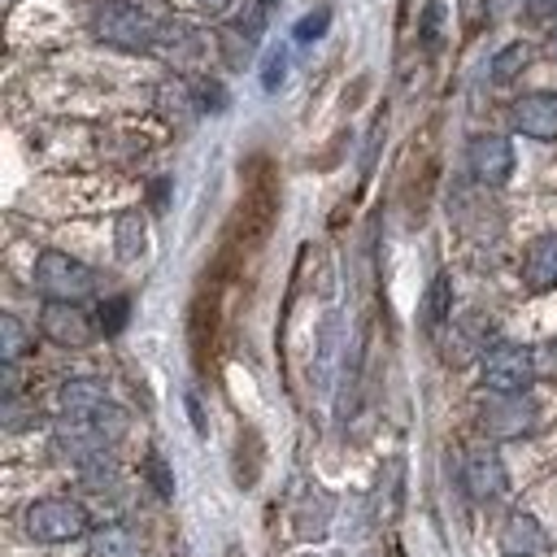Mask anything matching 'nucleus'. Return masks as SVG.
Listing matches in <instances>:
<instances>
[{
	"label": "nucleus",
	"mask_w": 557,
	"mask_h": 557,
	"mask_svg": "<svg viewBox=\"0 0 557 557\" xmlns=\"http://www.w3.org/2000/svg\"><path fill=\"white\" fill-rule=\"evenodd\" d=\"M274 209H278V187L270 178V165L257 161L252 165V178L244 187V200H239V218H235V248H257L265 239V231L274 226Z\"/></svg>",
	"instance_id": "f257e3e1"
},
{
	"label": "nucleus",
	"mask_w": 557,
	"mask_h": 557,
	"mask_svg": "<svg viewBox=\"0 0 557 557\" xmlns=\"http://www.w3.org/2000/svg\"><path fill=\"white\" fill-rule=\"evenodd\" d=\"M35 287H39L48 300H65V305H78L83 296H91V287H96V274H91V270H87L78 257L48 248V252H39V261H35Z\"/></svg>",
	"instance_id": "f03ea898"
},
{
	"label": "nucleus",
	"mask_w": 557,
	"mask_h": 557,
	"mask_svg": "<svg viewBox=\"0 0 557 557\" xmlns=\"http://www.w3.org/2000/svg\"><path fill=\"white\" fill-rule=\"evenodd\" d=\"M535 352L522 344H496L483 352V387L496 396H522L535 383Z\"/></svg>",
	"instance_id": "7ed1b4c3"
},
{
	"label": "nucleus",
	"mask_w": 557,
	"mask_h": 557,
	"mask_svg": "<svg viewBox=\"0 0 557 557\" xmlns=\"http://www.w3.org/2000/svg\"><path fill=\"white\" fill-rule=\"evenodd\" d=\"M26 531L39 540V544H65V540H78L87 531V509L70 496H48V500H35L26 509Z\"/></svg>",
	"instance_id": "20e7f679"
},
{
	"label": "nucleus",
	"mask_w": 557,
	"mask_h": 557,
	"mask_svg": "<svg viewBox=\"0 0 557 557\" xmlns=\"http://www.w3.org/2000/svg\"><path fill=\"white\" fill-rule=\"evenodd\" d=\"M96 35L104 39V44H117V48H148L152 44V35H157V22L139 9V4H122V0H113V4H104L100 13H96Z\"/></svg>",
	"instance_id": "39448f33"
},
{
	"label": "nucleus",
	"mask_w": 557,
	"mask_h": 557,
	"mask_svg": "<svg viewBox=\"0 0 557 557\" xmlns=\"http://www.w3.org/2000/svg\"><path fill=\"white\" fill-rule=\"evenodd\" d=\"M466 161H470V174L483 187H500L513 174V148H509L505 135H474L470 148H466Z\"/></svg>",
	"instance_id": "423d86ee"
},
{
	"label": "nucleus",
	"mask_w": 557,
	"mask_h": 557,
	"mask_svg": "<svg viewBox=\"0 0 557 557\" xmlns=\"http://www.w3.org/2000/svg\"><path fill=\"white\" fill-rule=\"evenodd\" d=\"M39 326L48 339L65 344V348H83L91 344V318L78 309V305H65V300H48L44 313H39Z\"/></svg>",
	"instance_id": "0eeeda50"
},
{
	"label": "nucleus",
	"mask_w": 557,
	"mask_h": 557,
	"mask_svg": "<svg viewBox=\"0 0 557 557\" xmlns=\"http://www.w3.org/2000/svg\"><path fill=\"white\" fill-rule=\"evenodd\" d=\"M57 405H61V418H70V422H96L113 400L100 379H70L57 392Z\"/></svg>",
	"instance_id": "6e6552de"
},
{
	"label": "nucleus",
	"mask_w": 557,
	"mask_h": 557,
	"mask_svg": "<svg viewBox=\"0 0 557 557\" xmlns=\"http://www.w3.org/2000/svg\"><path fill=\"white\" fill-rule=\"evenodd\" d=\"M513 126L531 139H557V96L553 91H527L513 100Z\"/></svg>",
	"instance_id": "1a4fd4ad"
},
{
	"label": "nucleus",
	"mask_w": 557,
	"mask_h": 557,
	"mask_svg": "<svg viewBox=\"0 0 557 557\" xmlns=\"http://www.w3.org/2000/svg\"><path fill=\"white\" fill-rule=\"evenodd\" d=\"M187 335H191V361L200 374H209V348H213V335H218V296L213 292H200L196 305H191V318H187Z\"/></svg>",
	"instance_id": "9d476101"
},
{
	"label": "nucleus",
	"mask_w": 557,
	"mask_h": 557,
	"mask_svg": "<svg viewBox=\"0 0 557 557\" xmlns=\"http://www.w3.org/2000/svg\"><path fill=\"white\" fill-rule=\"evenodd\" d=\"M461 479H466V492H470L474 500H492V496L505 492V466H500V457H496L492 448H470Z\"/></svg>",
	"instance_id": "9b49d317"
},
{
	"label": "nucleus",
	"mask_w": 557,
	"mask_h": 557,
	"mask_svg": "<svg viewBox=\"0 0 557 557\" xmlns=\"http://www.w3.org/2000/svg\"><path fill=\"white\" fill-rule=\"evenodd\" d=\"M500 548L509 557H548V531L535 522V513H509L500 527Z\"/></svg>",
	"instance_id": "f8f14e48"
},
{
	"label": "nucleus",
	"mask_w": 557,
	"mask_h": 557,
	"mask_svg": "<svg viewBox=\"0 0 557 557\" xmlns=\"http://www.w3.org/2000/svg\"><path fill=\"white\" fill-rule=\"evenodd\" d=\"M483 426L492 435H522V431L535 426V405L522 400V396H500L483 409Z\"/></svg>",
	"instance_id": "ddd939ff"
},
{
	"label": "nucleus",
	"mask_w": 557,
	"mask_h": 557,
	"mask_svg": "<svg viewBox=\"0 0 557 557\" xmlns=\"http://www.w3.org/2000/svg\"><path fill=\"white\" fill-rule=\"evenodd\" d=\"M522 278L531 292H548L557 287V235H544L531 244L527 261H522Z\"/></svg>",
	"instance_id": "4468645a"
},
{
	"label": "nucleus",
	"mask_w": 557,
	"mask_h": 557,
	"mask_svg": "<svg viewBox=\"0 0 557 557\" xmlns=\"http://www.w3.org/2000/svg\"><path fill=\"white\" fill-rule=\"evenodd\" d=\"M448 313H453V278L440 270V274L431 278L426 296H422V326H426V331H440V326L448 322Z\"/></svg>",
	"instance_id": "2eb2a0df"
},
{
	"label": "nucleus",
	"mask_w": 557,
	"mask_h": 557,
	"mask_svg": "<svg viewBox=\"0 0 557 557\" xmlns=\"http://www.w3.org/2000/svg\"><path fill=\"white\" fill-rule=\"evenodd\" d=\"M139 553H144V544H139V535L126 531V527H104V531H96V535H91V548H87V557H139Z\"/></svg>",
	"instance_id": "dca6fc26"
},
{
	"label": "nucleus",
	"mask_w": 557,
	"mask_h": 557,
	"mask_svg": "<svg viewBox=\"0 0 557 557\" xmlns=\"http://www.w3.org/2000/svg\"><path fill=\"white\" fill-rule=\"evenodd\" d=\"M113 244H117V257H122V261H135V257L144 252L148 231H144L139 209H126V213L117 218V226H113Z\"/></svg>",
	"instance_id": "f3484780"
},
{
	"label": "nucleus",
	"mask_w": 557,
	"mask_h": 557,
	"mask_svg": "<svg viewBox=\"0 0 557 557\" xmlns=\"http://www.w3.org/2000/svg\"><path fill=\"white\" fill-rule=\"evenodd\" d=\"M261 474V440L257 431H244L239 435V448H235V483L239 487H252Z\"/></svg>",
	"instance_id": "a211bd4d"
},
{
	"label": "nucleus",
	"mask_w": 557,
	"mask_h": 557,
	"mask_svg": "<svg viewBox=\"0 0 557 557\" xmlns=\"http://www.w3.org/2000/svg\"><path fill=\"white\" fill-rule=\"evenodd\" d=\"M26 344H30V339H26V326H22L13 313H4V318H0V352H4V366H13V361L26 352Z\"/></svg>",
	"instance_id": "6ab92c4d"
},
{
	"label": "nucleus",
	"mask_w": 557,
	"mask_h": 557,
	"mask_svg": "<svg viewBox=\"0 0 557 557\" xmlns=\"http://www.w3.org/2000/svg\"><path fill=\"white\" fill-rule=\"evenodd\" d=\"M522 65H527V44H509V48L496 52V61H492V78H496V83H509Z\"/></svg>",
	"instance_id": "aec40b11"
},
{
	"label": "nucleus",
	"mask_w": 557,
	"mask_h": 557,
	"mask_svg": "<svg viewBox=\"0 0 557 557\" xmlns=\"http://www.w3.org/2000/svg\"><path fill=\"white\" fill-rule=\"evenodd\" d=\"M144 474H148V483H152V492H157L161 500L174 496V479H170V466L161 461V453H148V457H144Z\"/></svg>",
	"instance_id": "412c9836"
},
{
	"label": "nucleus",
	"mask_w": 557,
	"mask_h": 557,
	"mask_svg": "<svg viewBox=\"0 0 557 557\" xmlns=\"http://www.w3.org/2000/svg\"><path fill=\"white\" fill-rule=\"evenodd\" d=\"M126 318H131V300L126 296H113V300L100 305V331L104 335H117L126 326Z\"/></svg>",
	"instance_id": "4be33fe9"
},
{
	"label": "nucleus",
	"mask_w": 557,
	"mask_h": 557,
	"mask_svg": "<svg viewBox=\"0 0 557 557\" xmlns=\"http://www.w3.org/2000/svg\"><path fill=\"white\" fill-rule=\"evenodd\" d=\"M326 26H331V9H313V13H305V17L296 22V30H292V35H296L300 44H309V39H322V30H326Z\"/></svg>",
	"instance_id": "5701e85b"
},
{
	"label": "nucleus",
	"mask_w": 557,
	"mask_h": 557,
	"mask_svg": "<svg viewBox=\"0 0 557 557\" xmlns=\"http://www.w3.org/2000/svg\"><path fill=\"white\" fill-rule=\"evenodd\" d=\"M440 17H444V4H440V0H431V4L422 9V44H426V48H435V44H440Z\"/></svg>",
	"instance_id": "b1692460"
},
{
	"label": "nucleus",
	"mask_w": 557,
	"mask_h": 557,
	"mask_svg": "<svg viewBox=\"0 0 557 557\" xmlns=\"http://www.w3.org/2000/svg\"><path fill=\"white\" fill-rule=\"evenodd\" d=\"M531 352H535V374L540 379H557V339H548V344H540Z\"/></svg>",
	"instance_id": "393cba45"
},
{
	"label": "nucleus",
	"mask_w": 557,
	"mask_h": 557,
	"mask_svg": "<svg viewBox=\"0 0 557 557\" xmlns=\"http://www.w3.org/2000/svg\"><path fill=\"white\" fill-rule=\"evenodd\" d=\"M283 74H287V52H270V57H265V74H261V87H265V91H274V87L283 83Z\"/></svg>",
	"instance_id": "a878e982"
},
{
	"label": "nucleus",
	"mask_w": 557,
	"mask_h": 557,
	"mask_svg": "<svg viewBox=\"0 0 557 557\" xmlns=\"http://www.w3.org/2000/svg\"><path fill=\"white\" fill-rule=\"evenodd\" d=\"M483 13H487V0H461V17H466L470 30L483 22Z\"/></svg>",
	"instance_id": "bb28decb"
},
{
	"label": "nucleus",
	"mask_w": 557,
	"mask_h": 557,
	"mask_svg": "<svg viewBox=\"0 0 557 557\" xmlns=\"http://www.w3.org/2000/svg\"><path fill=\"white\" fill-rule=\"evenodd\" d=\"M200 109H213V113L222 109V87L218 83H205L200 87Z\"/></svg>",
	"instance_id": "cd10ccee"
},
{
	"label": "nucleus",
	"mask_w": 557,
	"mask_h": 557,
	"mask_svg": "<svg viewBox=\"0 0 557 557\" xmlns=\"http://www.w3.org/2000/svg\"><path fill=\"white\" fill-rule=\"evenodd\" d=\"M531 17H557V0H527Z\"/></svg>",
	"instance_id": "c85d7f7f"
},
{
	"label": "nucleus",
	"mask_w": 557,
	"mask_h": 557,
	"mask_svg": "<svg viewBox=\"0 0 557 557\" xmlns=\"http://www.w3.org/2000/svg\"><path fill=\"white\" fill-rule=\"evenodd\" d=\"M187 413H191V426H196V431L205 435L209 426H205V413H200V400H196V396H187Z\"/></svg>",
	"instance_id": "c756f323"
},
{
	"label": "nucleus",
	"mask_w": 557,
	"mask_h": 557,
	"mask_svg": "<svg viewBox=\"0 0 557 557\" xmlns=\"http://www.w3.org/2000/svg\"><path fill=\"white\" fill-rule=\"evenodd\" d=\"M196 4H200V9H205V13H222V9H226V4H231V0H196Z\"/></svg>",
	"instance_id": "7c9ffc66"
},
{
	"label": "nucleus",
	"mask_w": 557,
	"mask_h": 557,
	"mask_svg": "<svg viewBox=\"0 0 557 557\" xmlns=\"http://www.w3.org/2000/svg\"><path fill=\"white\" fill-rule=\"evenodd\" d=\"M152 205H157V209L165 205V178H161V183H152Z\"/></svg>",
	"instance_id": "2f4dec72"
},
{
	"label": "nucleus",
	"mask_w": 557,
	"mask_h": 557,
	"mask_svg": "<svg viewBox=\"0 0 557 557\" xmlns=\"http://www.w3.org/2000/svg\"><path fill=\"white\" fill-rule=\"evenodd\" d=\"M305 557H313V553H305Z\"/></svg>",
	"instance_id": "473e14b6"
}]
</instances>
